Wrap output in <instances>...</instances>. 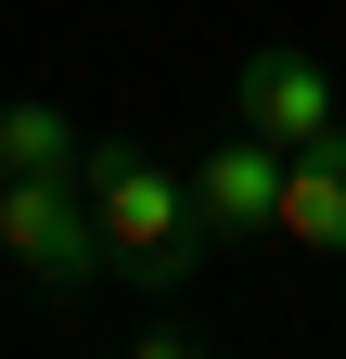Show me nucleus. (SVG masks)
I'll return each instance as SVG.
<instances>
[{"label":"nucleus","instance_id":"obj_1","mask_svg":"<svg viewBox=\"0 0 346 359\" xmlns=\"http://www.w3.org/2000/svg\"><path fill=\"white\" fill-rule=\"evenodd\" d=\"M77 193H90L103 257L128 269V283H154V295L205 283L219 231H205V205H193V180H180V167H154L141 142H90V154H77Z\"/></svg>","mask_w":346,"mask_h":359},{"label":"nucleus","instance_id":"obj_2","mask_svg":"<svg viewBox=\"0 0 346 359\" xmlns=\"http://www.w3.org/2000/svg\"><path fill=\"white\" fill-rule=\"evenodd\" d=\"M0 244H13V269L26 283H52V295H77V283H103V218H90V193H77V167L64 180H0Z\"/></svg>","mask_w":346,"mask_h":359},{"label":"nucleus","instance_id":"obj_3","mask_svg":"<svg viewBox=\"0 0 346 359\" xmlns=\"http://www.w3.org/2000/svg\"><path fill=\"white\" fill-rule=\"evenodd\" d=\"M282 142H270V128H244V142H219V154H205L193 167V205H205V231H219V244H256V231H282Z\"/></svg>","mask_w":346,"mask_h":359},{"label":"nucleus","instance_id":"obj_4","mask_svg":"<svg viewBox=\"0 0 346 359\" xmlns=\"http://www.w3.org/2000/svg\"><path fill=\"white\" fill-rule=\"evenodd\" d=\"M231 103H244V128H270V142L295 154V142L333 128V77L308 52H256V65H231Z\"/></svg>","mask_w":346,"mask_h":359},{"label":"nucleus","instance_id":"obj_5","mask_svg":"<svg viewBox=\"0 0 346 359\" xmlns=\"http://www.w3.org/2000/svg\"><path fill=\"white\" fill-rule=\"evenodd\" d=\"M282 244L295 257H346V116L321 142H295V167H282Z\"/></svg>","mask_w":346,"mask_h":359},{"label":"nucleus","instance_id":"obj_6","mask_svg":"<svg viewBox=\"0 0 346 359\" xmlns=\"http://www.w3.org/2000/svg\"><path fill=\"white\" fill-rule=\"evenodd\" d=\"M77 167V128L52 103H0V180H64Z\"/></svg>","mask_w":346,"mask_h":359}]
</instances>
